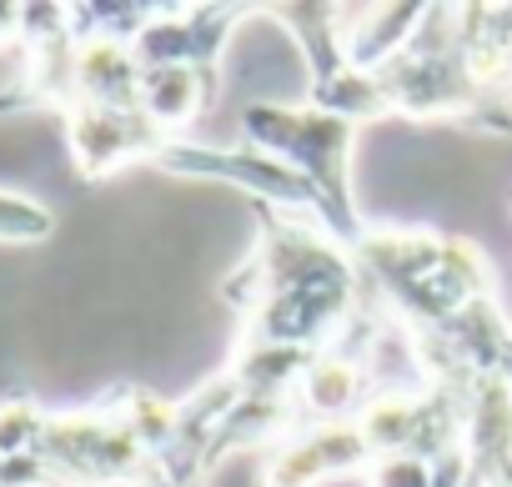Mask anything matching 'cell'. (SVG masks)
Returning a JSON list of instances; mask_svg holds the SVG:
<instances>
[{"mask_svg":"<svg viewBox=\"0 0 512 487\" xmlns=\"http://www.w3.org/2000/svg\"><path fill=\"white\" fill-rule=\"evenodd\" d=\"M362 282L392 307V322L412 337L442 327L472 302L492 297V267L467 236L447 231H412V226H382L367 231L357 247Z\"/></svg>","mask_w":512,"mask_h":487,"instance_id":"cell-1","label":"cell"},{"mask_svg":"<svg viewBox=\"0 0 512 487\" xmlns=\"http://www.w3.org/2000/svg\"><path fill=\"white\" fill-rule=\"evenodd\" d=\"M241 131H246V146H262L272 151L282 166H292L312 196H317V221L342 241V247L357 257V247L367 241V221L357 211V186H352V141H357V126L297 101H256L241 111Z\"/></svg>","mask_w":512,"mask_h":487,"instance_id":"cell-2","label":"cell"},{"mask_svg":"<svg viewBox=\"0 0 512 487\" xmlns=\"http://www.w3.org/2000/svg\"><path fill=\"white\" fill-rule=\"evenodd\" d=\"M382 86L392 96V111L402 116H422V121H462L477 131H512V111H507V91H492L457 36V6H432L427 26L417 31V41L387 61Z\"/></svg>","mask_w":512,"mask_h":487,"instance_id":"cell-3","label":"cell"},{"mask_svg":"<svg viewBox=\"0 0 512 487\" xmlns=\"http://www.w3.org/2000/svg\"><path fill=\"white\" fill-rule=\"evenodd\" d=\"M322 287H362L357 257L322 221L262 206L256 252L226 282V297L241 312H251V307H262L272 297H297V292H322Z\"/></svg>","mask_w":512,"mask_h":487,"instance_id":"cell-4","label":"cell"},{"mask_svg":"<svg viewBox=\"0 0 512 487\" xmlns=\"http://www.w3.org/2000/svg\"><path fill=\"white\" fill-rule=\"evenodd\" d=\"M166 176L181 181H211V186H231L241 196H251L256 206H272V211H292V216H312L317 221V196L312 186L282 166L272 151L262 146H211V141H166L161 156L151 161Z\"/></svg>","mask_w":512,"mask_h":487,"instance_id":"cell-5","label":"cell"},{"mask_svg":"<svg viewBox=\"0 0 512 487\" xmlns=\"http://www.w3.org/2000/svg\"><path fill=\"white\" fill-rule=\"evenodd\" d=\"M246 16H251V6H161L131 51H136L141 71L181 66V71L216 76V61Z\"/></svg>","mask_w":512,"mask_h":487,"instance_id":"cell-6","label":"cell"},{"mask_svg":"<svg viewBox=\"0 0 512 487\" xmlns=\"http://www.w3.org/2000/svg\"><path fill=\"white\" fill-rule=\"evenodd\" d=\"M66 141H71V161L86 181L116 176L136 161H156L166 146V136L136 106H86V101H76L66 111Z\"/></svg>","mask_w":512,"mask_h":487,"instance_id":"cell-7","label":"cell"},{"mask_svg":"<svg viewBox=\"0 0 512 487\" xmlns=\"http://www.w3.org/2000/svg\"><path fill=\"white\" fill-rule=\"evenodd\" d=\"M367 467H372V447L357 422H302L277 442L267 462V487H322L327 477L367 472Z\"/></svg>","mask_w":512,"mask_h":487,"instance_id":"cell-8","label":"cell"},{"mask_svg":"<svg viewBox=\"0 0 512 487\" xmlns=\"http://www.w3.org/2000/svg\"><path fill=\"white\" fill-rule=\"evenodd\" d=\"M372 397H377V387H372L367 367L352 352L327 347L302 372L297 397H292V412H297V427L302 422H357Z\"/></svg>","mask_w":512,"mask_h":487,"instance_id":"cell-9","label":"cell"},{"mask_svg":"<svg viewBox=\"0 0 512 487\" xmlns=\"http://www.w3.org/2000/svg\"><path fill=\"white\" fill-rule=\"evenodd\" d=\"M342 51L357 71H382L387 61H397L417 31L427 26L432 6L422 0H392V6H362V11H342Z\"/></svg>","mask_w":512,"mask_h":487,"instance_id":"cell-10","label":"cell"},{"mask_svg":"<svg viewBox=\"0 0 512 487\" xmlns=\"http://www.w3.org/2000/svg\"><path fill=\"white\" fill-rule=\"evenodd\" d=\"M216 101V76H201V71H181V66H156V71H141V96H136V111L166 136V141H181L186 126Z\"/></svg>","mask_w":512,"mask_h":487,"instance_id":"cell-11","label":"cell"},{"mask_svg":"<svg viewBox=\"0 0 512 487\" xmlns=\"http://www.w3.org/2000/svg\"><path fill=\"white\" fill-rule=\"evenodd\" d=\"M136 96H141V61H136L131 46L76 41V101H86V106H136Z\"/></svg>","mask_w":512,"mask_h":487,"instance_id":"cell-12","label":"cell"},{"mask_svg":"<svg viewBox=\"0 0 512 487\" xmlns=\"http://www.w3.org/2000/svg\"><path fill=\"white\" fill-rule=\"evenodd\" d=\"M272 21H282V31L297 41L302 66H307V86L332 81L337 71H347V51H342V6H262Z\"/></svg>","mask_w":512,"mask_h":487,"instance_id":"cell-13","label":"cell"},{"mask_svg":"<svg viewBox=\"0 0 512 487\" xmlns=\"http://www.w3.org/2000/svg\"><path fill=\"white\" fill-rule=\"evenodd\" d=\"M307 106H317V111H327V116H337L347 126H367L377 116H392V96H387L382 76L377 71H357V66L337 71L332 81L307 86Z\"/></svg>","mask_w":512,"mask_h":487,"instance_id":"cell-14","label":"cell"},{"mask_svg":"<svg viewBox=\"0 0 512 487\" xmlns=\"http://www.w3.org/2000/svg\"><path fill=\"white\" fill-rule=\"evenodd\" d=\"M417 422H422V392H377L367 402V412L357 417L372 457L412 452L417 447Z\"/></svg>","mask_w":512,"mask_h":487,"instance_id":"cell-15","label":"cell"},{"mask_svg":"<svg viewBox=\"0 0 512 487\" xmlns=\"http://www.w3.org/2000/svg\"><path fill=\"white\" fill-rule=\"evenodd\" d=\"M51 231H56L51 206H41L36 196H21V191H0V241L6 247H36Z\"/></svg>","mask_w":512,"mask_h":487,"instance_id":"cell-16","label":"cell"},{"mask_svg":"<svg viewBox=\"0 0 512 487\" xmlns=\"http://www.w3.org/2000/svg\"><path fill=\"white\" fill-rule=\"evenodd\" d=\"M46 432V417L31 397H11V402H0V457L16 462V457H31L36 442Z\"/></svg>","mask_w":512,"mask_h":487,"instance_id":"cell-17","label":"cell"},{"mask_svg":"<svg viewBox=\"0 0 512 487\" xmlns=\"http://www.w3.org/2000/svg\"><path fill=\"white\" fill-rule=\"evenodd\" d=\"M362 482L367 487H437V467L417 452H387V457H372Z\"/></svg>","mask_w":512,"mask_h":487,"instance_id":"cell-18","label":"cell"},{"mask_svg":"<svg viewBox=\"0 0 512 487\" xmlns=\"http://www.w3.org/2000/svg\"><path fill=\"white\" fill-rule=\"evenodd\" d=\"M26 36V6H6L0 0V46H16Z\"/></svg>","mask_w":512,"mask_h":487,"instance_id":"cell-19","label":"cell"},{"mask_svg":"<svg viewBox=\"0 0 512 487\" xmlns=\"http://www.w3.org/2000/svg\"><path fill=\"white\" fill-rule=\"evenodd\" d=\"M502 377H507V382H512V357H507V372H502Z\"/></svg>","mask_w":512,"mask_h":487,"instance_id":"cell-20","label":"cell"}]
</instances>
